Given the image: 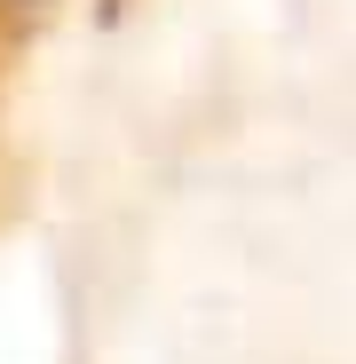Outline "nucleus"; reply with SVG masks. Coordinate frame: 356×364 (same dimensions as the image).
Masks as SVG:
<instances>
[{
	"instance_id": "obj_1",
	"label": "nucleus",
	"mask_w": 356,
	"mask_h": 364,
	"mask_svg": "<svg viewBox=\"0 0 356 364\" xmlns=\"http://www.w3.org/2000/svg\"><path fill=\"white\" fill-rule=\"evenodd\" d=\"M64 9H80V0H0V55L9 64H24V48L64 16Z\"/></svg>"
},
{
	"instance_id": "obj_2",
	"label": "nucleus",
	"mask_w": 356,
	"mask_h": 364,
	"mask_svg": "<svg viewBox=\"0 0 356 364\" xmlns=\"http://www.w3.org/2000/svg\"><path fill=\"white\" fill-rule=\"evenodd\" d=\"M9 80H16V64H9V55H0V95H9Z\"/></svg>"
}]
</instances>
